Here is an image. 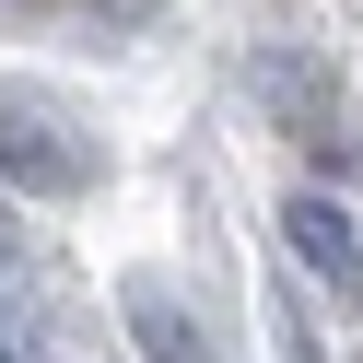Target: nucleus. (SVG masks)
Masks as SVG:
<instances>
[{"label":"nucleus","mask_w":363,"mask_h":363,"mask_svg":"<svg viewBox=\"0 0 363 363\" xmlns=\"http://www.w3.org/2000/svg\"><path fill=\"white\" fill-rule=\"evenodd\" d=\"M281 363H328V352H316V328H305V305H281Z\"/></svg>","instance_id":"4"},{"label":"nucleus","mask_w":363,"mask_h":363,"mask_svg":"<svg viewBox=\"0 0 363 363\" xmlns=\"http://www.w3.org/2000/svg\"><path fill=\"white\" fill-rule=\"evenodd\" d=\"M12 269H24V235H12V211H0V281H12Z\"/></svg>","instance_id":"5"},{"label":"nucleus","mask_w":363,"mask_h":363,"mask_svg":"<svg viewBox=\"0 0 363 363\" xmlns=\"http://www.w3.org/2000/svg\"><path fill=\"white\" fill-rule=\"evenodd\" d=\"M281 235H293V258L305 269H328V281H363V235H352V211L340 199H281Z\"/></svg>","instance_id":"3"},{"label":"nucleus","mask_w":363,"mask_h":363,"mask_svg":"<svg viewBox=\"0 0 363 363\" xmlns=\"http://www.w3.org/2000/svg\"><path fill=\"white\" fill-rule=\"evenodd\" d=\"M0 363H12V352H0Z\"/></svg>","instance_id":"6"},{"label":"nucleus","mask_w":363,"mask_h":363,"mask_svg":"<svg viewBox=\"0 0 363 363\" xmlns=\"http://www.w3.org/2000/svg\"><path fill=\"white\" fill-rule=\"evenodd\" d=\"M118 305H129V340H141L152 363H223V352H211V328H199V305L164 281V269H129Z\"/></svg>","instance_id":"1"},{"label":"nucleus","mask_w":363,"mask_h":363,"mask_svg":"<svg viewBox=\"0 0 363 363\" xmlns=\"http://www.w3.org/2000/svg\"><path fill=\"white\" fill-rule=\"evenodd\" d=\"M0 176H12V188H82V152L71 141H59V129L48 118H24V106H0Z\"/></svg>","instance_id":"2"}]
</instances>
